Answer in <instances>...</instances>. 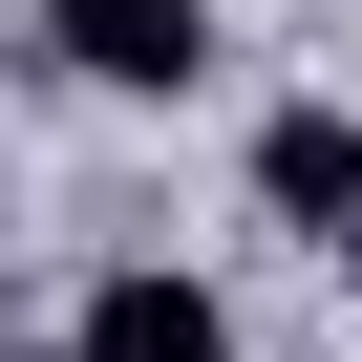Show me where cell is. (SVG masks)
<instances>
[{"mask_svg":"<svg viewBox=\"0 0 362 362\" xmlns=\"http://www.w3.org/2000/svg\"><path fill=\"white\" fill-rule=\"evenodd\" d=\"M43 64L64 86H128V107H170L214 64V0H43Z\"/></svg>","mask_w":362,"mask_h":362,"instance_id":"obj_1","label":"cell"},{"mask_svg":"<svg viewBox=\"0 0 362 362\" xmlns=\"http://www.w3.org/2000/svg\"><path fill=\"white\" fill-rule=\"evenodd\" d=\"M256 214L320 235V256L362 235V107H277V128H256Z\"/></svg>","mask_w":362,"mask_h":362,"instance_id":"obj_2","label":"cell"},{"mask_svg":"<svg viewBox=\"0 0 362 362\" xmlns=\"http://www.w3.org/2000/svg\"><path fill=\"white\" fill-rule=\"evenodd\" d=\"M64 341H86V362H192V341H214V277H149V256H128V277H86Z\"/></svg>","mask_w":362,"mask_h":362,"instance_id":"obj_3","label":"cell"},{"mask_svg":"<svg viewBox=\"0 0 362 362\" xmlns=\"http://www.w3.org/2000/svg\"><path fill=\"white\" fill-rule=\"evenodd\" d=\"M341 277H362V235H341Z\"/></svg>","mask_w":362,"mask_h":362,"instance_id":"obj_4","label":"cell"},{"mask_svg":"<svg viewBox=\"0 0 362 362\" xmlns=\"http://www.w3.org/2000/svg\"><path fill=\"white\" fill-rule=\"evenodd\" d=\"M192 362H235V341H192Z\"/></svg>","mask_w":362,"mask_h":362,"instance_id":"obj_5","label":"cell"}]
</instances>
